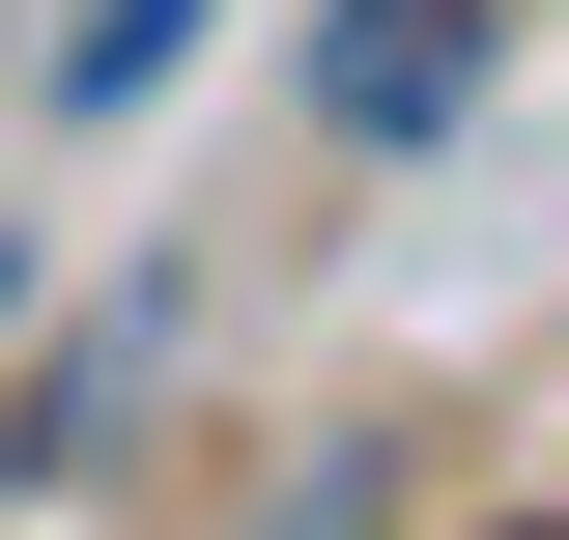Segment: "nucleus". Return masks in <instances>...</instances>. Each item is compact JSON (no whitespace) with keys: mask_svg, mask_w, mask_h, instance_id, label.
<instances>
[{"mask_svg":"<svg viewBox=\"0 0 569 540\" xmlns=\"http://www.w3.org/2000/svg\"><path fill=\"white\" fill-rule=\"evenodd\" d=\"M313 86H342V142H427L456 86H485V0H342V29H313Z\"/></svg>","mask_w":569,"mask_h":540,"instance_id":"f257e3e1","label":"nucleus"},{"mask_svg":"<svg viewBox=\"0 0 569 540\" xmlns=\"http://www.w3.org/2000/svg\"><path fill=\"white\" fill-rule=\"evenodd\" d=\"M171 58H200V0H58V86H86V114H142Z\"/></svg>","mask_w":569,"mask_h":540,"instance_id":"f03ea898","label":"nucleus"},{"mask_svg":"<svg viewBox=\"0 0 569 540\" xmlns=\"http://www.w3.org/2000/svg\"><path fill=\"white\" fill-rule=\"evenodd\" d=\"M0 284H29V257H0Z\"/></svg>","mask_w":569,"mask_h":540,"instance_id":"7ed1b4c3","label":"nucleus"}]
</instances>
